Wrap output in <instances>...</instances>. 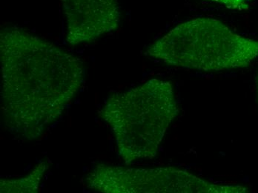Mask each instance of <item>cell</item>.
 <instances>
[{
  "label": "cell",
  "mask_w": 258,
  "mask_h": 193,
  "mask_svg": "<svg viewBox=\"0 0 258 193\" xmlns=\"http://www.w3.org/2000/svg\"><path fill=\"white\" fill-rule=\"evenodd\" d=\"M1 115L16 137H40L84 82L83 62L51 42L17 27L0 32Z\"/></svg>",
  "instance_id": "6da1fadb"
},
{
  "label": "cell",
  "mask_w": 258,
  "mask_h": 193,
  "mask_svg": "<svg viewBox=\"0 0 258 193\" xmlns=\"http://www.w3.org/2000/svg\"><path fill=\"white\" fill-rule=\"evenodd\" d=\"M177 114L172 85L159 79L111 95L100 113L126 164L154 158Z\"/></svg>",
  "instance_id": "7a4b0ae2"
},
{
  "label": "cell",
  "mask_w": 258,
  "mask_h": 193,
  "mask_svg": "<svg viewBox=\"0 0 258 193\" xmlns=\"http://www.w3.org/2000/svg\"><path fill=\"white\" fill-rule=\"evenodd\" d=\"M149 57L173 67L211 72L248 67L258 57V40L203 17L181 23L148 48Z\"/></svg>",
  "instance_id": "3957f363"
},
{
  "label": "cell",
  "mask_w": 258,
  "mask_h": 193,
  "mask_svg": "<svg viewBox=\"0 0 258 193\" xmlns=\"http://www.w3.org/2000/svg\"><path fill=\"white\" fill-rule=\"evenodd\" d=\"M88 187L105 193H244L240 186H220L173 167L132 169L99 164L86 175Z\"/></svg>",
  "instance_id": "277c9868"
},
{
  "label": "cell",
  "mask_w": 258,
  "mask_h": 193,
  "mask_svg": "<svg viewBox=\"0 0 258 193\" xmlns=\"http://www.w3.org/2000/svg\"><path fill=\"white\" fill-rule=\"evenodd\" d=\"M69 45L94 41L114 31L120 22L117 0H61Z\"/></svg>",
  "instance_id": "5b68a950"
},
{
  "label": "cell",
  "mask_w": 258,
  "mask_h": 193,
  "mask_svg": "<svg viewBox=\"0 0 258 193\" xmlns=\"http://www.w3.org/2000/svg\"><path fill=\"white\" fill-rule=\"evenodd\" d=\"M45 162L39 163L26 178L17 180H2L0 192L2 193L37 192L39 183L48 168Z\"/></svg>",
  "instance_id": "8992f818"
},
{
  "label": "cell",
  "mask_w": 258,
  "mask_h": 193,
  "mask_svg": "<svg viewBox=\"0 0 258 193\" xmlns=\"http://www.w3.org/2000/svg\"><path fill=\"white\" fill-rule=\"evenodd\" d=\"M223 5L229 9L235 10H247L249 8L250 0H209Z\"/></svg>",
  "instance_id": "52a82bcc"
},
{
  "label": "cell",
  "mask_w": 258,
  "mask_h": 193,
  "mask_svg": "<svg viewBox=\"0 0 258 193\" xmlns=\"http://www.w3.org/2000/svg\"><path fill=\"white\" fill-rule=\"evenodd\" d=\"M256 83H257V98H258V72H257V78H256Z\"/></svg>",
  "instance_id": "ba28073f"
}]
</instances>
